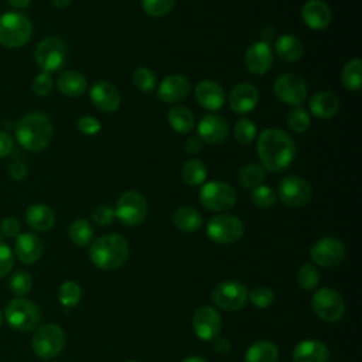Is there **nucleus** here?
<instances>
[{
    "mask_svg": "<svg viewBox=\"0 0 362 362\" xmlns=\"http://www.w3.org/2000/svg\"><path fill=\"white\" fill-rule=\"evenodd\" d=\"M189 92V81L184 75H170L158 85L157 96L164 103H177L187 98Z\"/></svg>",
    "mask_w": 362,
    "mask_h": 362,
    "instance_id": "nucleus-22",
    "label": "nucleus"
},
{
    "mask_svg": "<svg viewBox=\"0 0 362 362\" xmlns=\"http://www.w3.org/2000/svg\"><path fill=\"white\" fill-rule=\"evenodd\" d=\"M256 148L262 165L272 173L286 170L296 157V144L293 139L277 127L264 129L257 137Z\"/></svg>",
    "mask_w": 362,
    "mask_h": 362,
    "instance_id": "nucleus-1",
    "label": "nucleus"
},
{
    "mask_svg": "<svg viewBox=\"0 0 362 362\" xmlns=\"http://www.w3.org/2000/svg\"><path fill=\"white\" fill-rule=\"evenodd\" d=\"M249 298H250V301L255 307L267 308L274 301V293H273L272 288H269L266 286H260V287H256L250 291Z\"/></svg>",
    "mask_w": 362,
    "mask_h": 362,
    "instance_id": "nucleus-45",
    "label": "nucleus"
},
{
    "mask_svg": "<svg viewBox=\"0 0 362 362\" xmlns=\"http://www.w3.org/2000/svg\"><path fill=\"white\" fill-rule=\"evenodd\" d=\"M310 256L313 262L321 267H335L345 257V246L339 239L334 236H325L318 239L311 246Z\"/></svg>",
    "mask_w": 362,
    "mask_h": 362,
    "instance_id": "nucleus-14",
    "label": "nucleus"
},
{
    "mask_svg": "<svg viewBox=\"0 0 362 362\" xmlns=\"http://www.w3.org/2000/svg\"><path fill=\"white\" fill-rule=\"evenodd\" d=\"M58 300L65 307H75L81 300V287L72 281H64L58 288Z\"/></svg>",
    "mask_w": 362,
    "mask_h": 362,
    "instance_id": "nucleus-39",
    "label": "nucleus"
},
{
    "mask_svg": "<svg viewBox=\"0 0 362 362\" xmlns=\"http://www.w3.org/2000/svg\"><path fill=\"white\" fill-rule=\"evenodd\" d=\"M33 35L30 18L18 11H6L0 14V44L7 48H20L28 42Z\"/></svg>",
    "mask_w": 362,
    "mask_h": 362,
    "instance_id": "nucleus-4",
    "label": "nucleus"
},
{
    "mask_svg": "<svg viewBox=\"0 0 362 362\" xmlns=\"http://www.w3.org/2000/svg\"><path fill=\"white\" fill-rule=\"evenodd\" d=\"M20 222L18 219L13 218V216H8V218H4L1 222H0V230L4 236L7 238H16L20 235Z\"/></svg>",
    "mask_w": 362,
    "mask_h": 362,
    "instance_id": "nucleus-50",
    "label": "nucleus"
},
{
    "mask_svg": "<svg viewBox=\"0 0 362 362\" xmlns=\"http://www.w3.org/2000/svg\"><path fill=\"white\" fill-rule=\"evenodd\" d=\"M310 123H311L310 115L301 106H296L287 113V124L296 133H304L305 130H308Z\"/></svg>",
    "mask_w": 362,
    "mask_h": 362,
    "instance_id": "nucleus-38",
    "label": "nucleus"
},
{
    "mask_svg": "<svg viewBox=\"0 0 362 362\" xmlns=\"http://www.w3.org/2000/svg\"><path fill=\"white\" fill-rule=\"evenodd\" d=\"M57 88L68 98H78L86 90L88 82L85 76L78 71H65L59 74L57 79Z\"/></svg>",
    "mask_w": 362,
    "mask_h": 362,
    "instance_id": "nucleus-28",
    "label": "nucleus"
},
{
    "mask_svg": "<svg viewBox=\"0 0 362 362\" xmlns=\"http://www.w3.org/2000/svg\"><path fill=\"white\" fill-rule=\"evenodd\" d=\"M308 107L314 116L320 119H331L339 110V100L332 92L321 90L311 96Z\"/></svg>",
    "mask_w": 362,
    "mask_h": 362,
    "instance_id": "nucleus-27",
    "label": "nucleus"
},
{
    "mask_svg": "<svg viewBox=\"0 0 362 362\" xmlns=\"http://www.w3.org/2000/svg\"><path fill=\"white\" fill-rule=\"evenodd\" d=\"M233 136L240 144H250L256 139V126L249 119H240L233 127Z\"/></svg>",
    "mask_w": 362,
    "mask_h": 362,
    "instance_id": "nucleus-43",
    "label": "nucleus"
},
{
    "mask_svg": "<svg viewBox=\"0 0 362 362\" xmlns=\"http://www.w3.org/2000/svg\"><path fill=\"white\" fill-rule=\"evenodd\" d=\"M115 209L107 205V204H102L98 205L93 211H92V221L99 225V226H107L113 222L115 219Z\"/></svg>",
    "mask_w": 362,
    "mask_h": 362,
    "instance_id": "nucleus-47",
    "label": "nucleus"
},
{
    "mask_svg": "<svg viewBox=\"0 0 362 362\" xmlns=\"http://www.w3.org/2000/svg\"><path fill=\"white\" fill-rule=\"evenodd\" d=\"M320 281V272L313 263H305L297 273V283L304 290H313Z\"/></svg>",
    "mask_w": 362,
    "mask_h": 362,
    "instance_id": "nucleus-41",
    "label": "nucleus"
},
{
    "mask_svg": "<svg viewBox=\"0 0 362 362\" xmlns=\"http://www.w3.org/2000/svg\"><path fill=\"white\" fill-rule=\"evenodd\" d=\"M222 320L219 313L211 305L197 308L192 317V328L195 335L202 341H211L221 332Z\"/></svg>",
    "mask_w": 362,
    "mask_h": 362,
    "instance_id": "nucleus-16",
    "label": "nucleus"
},
{
    "mask_svg": "<svg viewBox=\"0 0 362 362\" xmlns=\"http://www.w3.org/2000/svg\"><path fill=\"white\" fill-rule=\"evenodd\" d=\"M76 126H78L79 132L86 134V136L98 134L100 127H102L100 122L96 117H93V116H82V117H79L78 122H76Z\"/></svg>",
    "mask_w": 362,
    "mask_h": 362,
    "instance_id": "nucleus-49",
    "label": "nucleus"
},
{
    "mask_svg": "<svg viewBox=\"0 0 362 362\" xmlns=\"http://www.w3.org/2000/svg\"><path fill=\"white\" fill-rule=\"evenodd\" d=\"M311 305L317 317L325 322H337L345 313L342 296L329 287L317 290L311 298Z\"/></svg>",
    "mask_w": 362,
    "mask_h": 362,
    "instance_id": "nucleus-10",
    "label": "nucleus"
},
{
    "mask_svg": "<svg viewBox=\"0 0 362 362\" xmlns=\"http://www.w3.org/2000/svg\"><path fill=\"white\" fill-rule=\"evenodd\" d=\"M167 120L177 133H188L194 127V113L187 106H173L167 112Z\"/></svg>",
    "mask_w": 362,
    "mask_h": 362,
    "instance_id": "nucleus-31",
    "label": "nucleus"
},
{
    "mask_svg": "<svg viewBox=\"0 0 362 362\" xmlns=\"http://www.w3.org/2000/svg\"><path fill=\"white\" fill-rule=\"evenodd\" d=\"M65 345V332L57 324H44L33 335L31 346L37 356L51 359L61 354Z\"/></svg>",
    "mask_w": 362,
    "mask_h": 362,
    "instance_id": "nucleus-7",
    "label": "nucleus"
},
{
    "mask_svg": "<svg viewBox=\"0 0 362 362\" xmlns=\"http://www.w3.org/2000/svg\"><path fill=\"white\" fill-rule=\"evenodd\" d=\"M182 180L188 185H199L206 178V167L201 160H188L181 168Z\"/></svg>",
    "mask_w": 362,
    "mask_h": 362,
    "instance_id": "nucleus-36",
    "label": "nucleus"
},
{
    "mask_svg": "<svg viewBox=\"0 0 362 362\" xmlns=\"http://www.w3.org/2000/svg\"><path fill=\"white\" fill-rule=\"evenodd\" d=\"M245 65L253 75H264L273 65V52L270 44L263 41L253 42L245 54Z\"/></svg>",
    "mask_w": 362,
    "mask_h": 362,
    "instance_id": "nucleus-17",
    "label": "nucleus"
},
{
    "mask_svg": "<svg viewBox=\"0 0 362 362\" xmlns=\"http://www.w3.org/2000/svg\"><path fill=\"white\" fill-rule=\"evenodd\" d=\"M230 342L228 338H223V337H216L214 338V349L221 354V355H226L230 352Z\"/></svg>",
    "mask_w": 362,
    "mask_h": 362,
    "instance_id": "nucleus-53",
    "label": "nucleus"
},
{
    "mask_svg": "<svg viewBox=\"0 0 362 362\" xmlns=\"http://www.w3.org/2000/svg\"><path fill=\"white\" fill-rule=\"evenodd\" d=\"M245 232L243 222L229 214L212 216L206 223V235L211 240L219 245H230L238 242Z\"/></svg>",
    "mask_w": 362,
    "mask_h": 362,
    "instance_id": "nucleus-8",
    "label": "nucleus"
},
{
    "mask_svg": "<svg viewBox=\"0 0 362 362\" xmlns=\"http://www.w3.org/2000/svg\"><path fill=\"white\" fill-rule=\"evenodd\" d=\"M250 201L257 208L269 209V208H273L277 204V194L269 185L260 184V185L252 188Z\"/></svg>",
    "mask_w": 362,
    "mask_h": 362,
    "instance_id": "nucleus-37",
    "label": "nucleus"
},
{
    "mask_svg": "<svg viewBox=\"0 0 362 362\" xmlns=\"http://www.w3.org/2000/svg\"><path fill=\"white\" fill-rule=\"evenodd\" d=\"M31 88L34 90V93L37 96H48L54 88V79L51 76V74L48 72H41L38 74L34 79H33V83H31Z\"/></svg>",
    "mask_w": 362,
    "mask_h": 362,
    "instance_id": "nucleus-46",
    "label": "nucleus"
},
{
    "mask_svg": "<svg viewBox=\"0 0 362 362\" xmlns=\"http://www.w3.org/2000/svg\"><path fill=\"white\" fill-rule=\"evenodd\" d=\"M277 359L279 349L272 341L267 339L256 341L245 354V362H277Z\"/></svg>",
    "mask_w": 362,
    "mask_h": 362,
    "instance_id": "nucleus-30",
    "label": "nucleus"
},
{
    "mask_svg": "<svg viewBox=\"0 0 362 362\" xmlns=\"http://www.w3.org/2000/svg\"><path fill=\"white\" fill-rule=\"evenodd\" d=\"M90 262L102 270H113L124 264L129 257L127 240L116 233L95 239L89 249Z\"/></svg>",
    "mask_w": 362,
    "mask_h": 362,
    "instance_id": "nucleus-3",
    "label": "nucleus"
},
{
    "mask_svg": "<svg viewBox=\"0 0 362 362\" xmlns=\"http://www.w3.org/2000/svg\"><path fill=\"white\" fill-rule=\"evenodd\" d=\"M195 99L199 103V106H202L206 110H218L223 106L225 103V90L223 88L211 79H205L201 81L197 86H195Z\"/></svg>",
    "mask_w": 362,
    "mask_h": 362,
    "instance_id": "nucleus-21",
    "label": "nucleus"
},
{
    "mask_svg": "<svg viewBox=\"0 0 362 362\" xmlns=\"http://www.w3.org/2000/svg\"><path fill=\"white\" fill-rule=\"evenodd\" d=\"M303 42L291 34H284L276 38L274 51L284 62H294L303 55Z\"/></svg>",
    "mask_w": 362,
    "mask_h": 362,
    "instance_id": "nucleus-29",
    "label": "nucleus"
},
{
    "mask_svg": "<svg viewBox=\"0 0 362 362\" xmlns=\"http://www.w3.org/2000/svg\"><path fill=\"white\" fill-rule=\"evenodd\" d=\"M16 139L28 151L45 148L52 139V123L44 113L30 112L16 126Z\"/></svg>",
    "mask_w": 362,
    "mask_h": 362,
    "instance_id": "nucleus-2",
    "label": "nucleus"
},
{
    "mask_svg": "<svg viewBox=\"0 0 362 362\" xmlns=\"http://www.w3.org/2000/svg\"><path fill=\"white\" fill-rule=\"evenodd\" d=\"M68 58V47L58 37H47L34 49V59L42 72L59 71Z\"/></svg>",
    "mask_w": 362,
    "mask_h": 362,
    "instance_id": "nucleus-6",
    "label": "nucleus"
},
{
    "mask_svg": "<svg viewBox=\"0 0 362 362\" xmlns=\"http://www.w3.org/2000/svg\"><path fill=\"white\" fill-rule=\"evenodd\" d=\"M27 225L37 232H48L55 223L54 211L45 204H33L24 214Z\"/></svg>",
    "mask_w": 362,
    "mask_h": 362,
    "instance_id": "nucleus-26",
    "label": "nucleus"
},
{
    "mask_svg": "<svg viewBox=\"0 0 362 362\" xmlns=\"http://www.w3.org/2000/svg\"><path fill=\"white\" fill-rule=\"evenodd\" d=\"M342 85L348 90H359L362 86V62L359 58L346 61L341 74Z\"/></svg>",
    "mask_w": 362,
    "mask_h": 362,
    "instance_id": "nucleus-33",
    "label": "nucleus"
},
{
    "mask_svg": "<svg viewBox=\"0 0 362 362\" xmlns=\"http://www.w3.org/2000/svg\"><path fill=\"white\" fill-rule=\"evenodd\" d=\"M173 222L182 232H195L202 226V216L191 206H181L174 212Z\"/></svg>",
    "mask_w": 362,
    "mask_h": 362,
    "instance_id": "nucleus-32",
    "label": "nucleus"
},
{
    "mask_svg": "<svg viewBox=\"0 0 362 362\" xmlns=\"http://www.w3.org/2000/svg\"><path fill=\"white\" fill-rule=\"evenodd\" d=\"M10 6L16 7V8H25L30 6L31 0H7Z\"/></svg>",
    "mask_w": 362,
    "mask_h": 362,
    "instance_id": "nucleus-56",
    "label": "nucleus"
},
{
    "mask_svg": "<svg viewBox=\"0 0 362 362\" xmlns=\"http://www.w3.org/2000/svg\"><path fill=\"white\" fill-rule=\"evenodd\" d=\"M293 362H328V346L320 339H303L293 349Z\"/></svg>",
    "mask_w": 362,
    "mask_h": 362,
    "instance_id": "nucleus-24",
    "label": "nucleus"
},
{
    "mask_svg": "<svg viewBox=\"0 0 362 362\" xmlns=\"http://www.w3.org/2000/svg\"><path fill=\"white\" fill-rule=\"evenodd\" d=\"M260 37H262V41L269 44L270 41L276 40V30L273 27H264L262 31H260Z\"/></svg>",
    "mask_w": 362,
    "mask_h": 362,
    "instance_id": "nucleus-55",
    "label": "nucleus"
},
{
    "mask_svg": "<svg viewBox=\"0 0 362 362\" xmlns=\"http://www.w3.org/2000/svg\"><path fill=\"white\" fill-rule=\"evenodd\" d=\"M1 322H3V314H1V311H0V327H1Z\"/></svg>",
    "mask_w": 362,
    "mask_h": 362,
    "instance_id": "nucleus-59",
    "label": "nucleus"
},
{
    "mask_svg": "<svg viewBox=\"0 0 362 362\" xmlns=\"http://www.w3.org/2000/svg\"><path fill=\"white\" fill-rule=\"evenodd\" d=\"M14 147V140L8 132L0 130V158L7 157Z\"/></svg>",
    "mask_w": 362,
    "mask_h": 362,
    "instance_id": "nucleus-52",
    "label": "nucleus"
},
{
    "mask_svg": "<svg viewBox=\"0 0 362 362\" xmlns=\"http://www.w3.org/2000/svg\"><path fill=\"white\" fill-rule=\"evenodd\" d=\"M90 102L102 112H115L120 106L119 90L107 81H96L89 90Z\"/></svg>",
    "mask_w": 362,
    "mask_h": 362,
    "instance_id": "nucleus-18",
    "label": "nucleus"
},
{
    "mask_svg": "<svg viewBox=\"0 0 362 362\" xmlns=\"http://www.w3.org/2000/svg\"><path fill=\"white\" fill-rule=\"evenodd\" d=\"M228 123L215 113L201 117L198 123V137L208 144H219L228 136Z\"/></svg>",
    "mask_w": 362,
    "mask_h": 362,
    "instance_id": "nucleus-20",
    "label": "nucleus"
},
{
    "mask_svg": "<svg viewBox=\"0 0 362 362\" xmlns=\"http://www.w3.org/2000/svg\"><path fill=\"white\" fill-rule=\"evenodd\" d=\"M68 236L76 246H86L93 238V228L89 221L79 218L69 225Z\"/></svg>",
    "mask_w": 362,
    "mask_h": 362,
    "instance_id": "nucleus-35",
    "label": "nucleus"
},
{
    "mask_svg": "<svg viewBox=\"0 0 362 362\" xmlns=\"http://www.w3.org/2000/svg\"><path fill=\"white\" fill-rule=\"evenodd\" d=\"M202 140L199 137H189L185 144H184V150L185 153L188 154H197L201 151V147H202Z\"/></svg>",
    "mask_w": 362,
    "mask_h": 362,
    "instance_id": "nucleus-54",
    "label": "nucleus"
},
{
    "mask_svg": "<svg viewBox=\"0 0 362 362\" xmlns=\"http://www.w3.org/2000/svg\"><path fill=\"white\" fill-rule=\"evenodd\" d=\"M14 253L21 263L31 264L41 257L42 242L35 233H31V232L20 233L14 243Z\"/></svg>",
    "mask_w": 362,
    "mask_h": 362,
    "instance_id": "nucleus-25",
    "label": "nucleus"
},
{
    "mask_svg": "<svg viewBox=\"0 0 362 362\" xmlns=\"http://www.w3.org/2000/svg\"><path fill=\"white\" fill-rule=\"evenodd\" d=\"M133 83L141 92H151L156 88L157 78L150 68L140 66L133 74Z\"/></svg>",
    "mask_w": 362,
    "mask_h": 362,
    "instance_id": "nucleus-42",
    "label": "nucleus"
},
{
    "mask_svg": "<svg viewBox=\"0 0 362 362\" xmlns=\"http://www.w3.org/2000/svg\"><path fill=\"white\" fill-rule=\"evenodd\" d=\"M175 6V0H141L143 10L151 17H163Z\"/></svg>",
    "mask_w": 362,
    "mask_h": 362,
    "instance_id": "nucleus-44",
    "label": "nucleus"
},
{
    "mask_svg": "<svg viewBox=\"0 0 362 362\" xmlns=\"http://www.w3.org/2000/svg\"><path fill=\"white\" fill-rule=\"evenodd\" d=\"M264 178H266L264 167L262 164H256V163L246 164L238 173V181L246 189H252V188L260 185L264 181Z\"/></svg>",
    "mask_w": 362,
    "mask_h": 362,
    "instance_id": "nucleus-34",
    "label": "nucleus"
},
{
    "mask_svg": "<svg viewBox=\"0 0 362 362\" xmlns=\"http://www.w3.org/2000/svg\"><path fill=\"white\" fill-rule=\"evenodd\" d=\"M27 173H28V168L23 160H14L8 167V175L16 181L24 180L27 177Z\"/></svg>",
    "mask_w": 362,
    "mask_h": 362,
    "instance_id": "nucleus-51",
    "label": "nucleus"
},
{
    "mask_svg": "<svg viewBox=\"0 0 362 362\" xmlns=\"http://www.w3.org/2000/svg\"><path fill=\"white\" fill-rule=\"evenodd\" d=\"M181 362H208L205 358H202V356H188V358H185L184 361H181Z\"/></svg>",
    "mask_w": 362,
    "mask_h": 362,
    "instance_id": "nucleus-58",
    "label": "nucleus"
},
{
    "mask_svg": "<svg viewBox=\"0 0 362 362\" xmlns=\"http://www.w3.org/2000/svg\"><path fill=\"white\" fill-rule=\"evenodd\" d=\"M259 102V92L250 83H238L229 93V106L238 115L252 112Z\"/></svg>",
    "mask_w": 362,
    "mask_h": 362,
    "instance_id": "nucleus-23",
    "label": "nucleus"
},
{
    "mask_svg": "<svg viewBox=\"0 0 362 362\" xmlns=\"http://www.w3.org/2000/svg\"><path fill=\"white\" fill-rule=\"evenodd\" d=\"M214 304L226 311H238L247 303L249 293L246 287L235 280L218 283L211 294Z\"/></svg>",
    "mask_w": 362,
    "mask_h": 362,
    "instance_id": "nucleus-12",
    "label": "nucleus"
},
{
    "mask_svg": "<svg viewBox=\"0 0 362 362\" xmlns=\"http://www.w3.org/2000/svg\"><path fill=\"white\" fill-rule=\"evenodd\" d=\"M273 89L279 100L293 106H298L300 103H303L308 95V88L305 81L296 74L280 75L274 81Z\"/></svg>",
    "mask_w": 362,
    "mask_h": 362,
    "instance_id": "nucleus-15",
    "label": "nucleus"
},
{
    "mask_svg": "<svg viewBox=\"0 0 362 362\" xmlns=\"http://www.w3.org/2000/svg\"><path fill=\"white\" fill-rule=\"evenodd\" d=\"M199 201L208 211L223 212L236 204V191L223 181H211L202 185Z\"/></svg>",
    "mask_w": 362,
    "mask_h": 362,
    "instance_id": "nucleus-9",
    "label": "nucleus"
},
{
    "mask_svg": "<svg viewBox=\"0 0 362 362\" xmlns=\"http://www.w3.org/2000/svg\"><path fill=\"white\" fill-rule=\"evenodd\" d=\"M31 286H33V279L30 273L25 270L14 272L8 280V287L11 293L16 294L17 297L27 294L31 290Z\"/></svg>",
    "mask_w": 362,
    "mask_h": 362,
    "instance_id": "nucleus-40",
    "label": "nucleus"
},
{
    "mask_svg": "<svg viewBox=\"0 0 362 362\" xmlns=\"http://www.w3.org/2000/svg\"><path fill=\"white\" fill-rule=\"evenodd\" d=\"M148 212L146 198L137 191H126L116 202L115 215L119 221L127 226L140 225Z\"/></svg>",
    "mask_w": 362,
    "mask_h": 362,
    "instance_id": "nucleus-11",
    "label": "nucleus"
},
{
    "mask_svg": "<svg viewBox=\"0 0 362 362\" xmlns=\"http://www.w3.org/2000/svg\"><path fill=\"white\" fill-rule=\"evenodd\" d=\"M311 195V185L301 177L287 175L279 182L277 199L287 206H303L310 202Z\"/></svg>",
    "mask_w": 362,
    "mask_h": 362,
    "instance_id": "nucleus-13",
    "label": "nucleus"
},
{
    "mask_svg": "<svg viewBox=\"0 0 362 362\" xmlns=\"http://www.w3.org/2000/svg\"><path fill=\"white\" fill-rule=\"evenodd\" d=\"M301 18L308 28L321 31L329 25L332 14H331L329 6L325 1L308 0L303 4Z\"/></svg>",
    "mask_w": 362,
    "mask_h": 362,
    "instance_id": "nucleus-19",
    "label": "nucleus"
},
{
    "mask_svg": "<svg viewBox=\"0 0 362 362\" xmlns=\"http://www.w3.org/2000/svg\"><path fill=\"white\" fill-rule=\"evenodd\" d=\"M6 320L11 328L28 332L38 327L41 321V311L31 300L16 297L6 307Z\"/></svg>",
    "mask_w": 362,
    "mask_h": 362,
    "instance_id": "nucleus-5",
    "label": "nucleus"
},
{
    "mask_svg": "<svg viewBox=\"0 0 362 362\" xmlns=\"http://www.w3.org/2000/svg\"><path fill=\"white\" fill-rule=\"evenodd\" d=\"M72 0H52V4L57 7V8H65L69 6Z\"/></svg>",
    "mask_w": 362,
    "mask_h": 362,
    "instance_id": "nucleus-57",
    "label": "nucleus"
},
{
    "mask_svg": "<svg viewBox=\"0 0 362 362\" xmlns=\"http://www.w3.org/2000/svg\"><path fill=\"white\" fill-rule=\"evenodd\" d=\"M14 266V255L11 249L0 242V279L6 277Z\"/></svg>",
    "mask_w": 362,
    "mask_h": 362,
    "instance_id": "nucleus-48",
    "label": "nucleus"
},
{
    "mask_svg": "<svg viewBox=\"0 0 362 362\" xmlns=\"http://www.w3.org/2000/svg\"><path fill=\"white\" fill-rule=\"evenodd\" d=\"M127 362H141V361H137V359H132V361H127Z\"/></svg>",
    "mask_w": 362,
    "mask_h": 362,
    "instance_id": "nucleus-60",
    "label": "nucleus"
}]
</instances>
